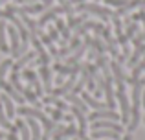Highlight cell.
Here are the masks:
<instances>
[{
    "label": "cell",
    "mask_w": 145,
    "mask_h": 140,
    "mask_svg": "<svg viewBox=\"0 0 145 140\" xmlns=\"http://www.w3.org/2000/svg\"><path fill=\"white\" fill-rule=\"evenodd\" d=\"M116 87H118L116 98H118V103H120V107H121L120 120L123 124H129V120H131V101H129L127 94H125V85H116Z\"/></svg>",
    "instance_id": "cell-1"
},
{
    "label": "cell",
    "mask_w": 145,
    "mask_h": 140,
    "mask_svg": "<svg viewBox=\"0 0 145 140\" xmlns=\"http://www.w3.org/2000/svg\"><path fill=\"white\" fill-rule=\"evenodd\" d=\"M77 11H85V13H94L96 17H99L101 20H108V17H112V13L114 11H110L108 7H101V6H97V4H85V2H81V4H77Z\"/></svg>",
    "instance_id": "cell-2"
},
{
    "label": "cell",
    "mask_w": 145,
    "mask_h": 140,
    "mask_svg": "<svg viewBox=\"0 0 145 140\" xmlns=\"http://www.w3.org/2000/svg\"><path fill=\"white\" fill-rule=\"evenodd\" d=\"M22 78H24L26 81L33 87V92L37 94V98L42 96V85H40V81H39V78H37L35 72L29 70V68H24V70H22Z\"/></svg>",
    "instance_id": "cell-3"
},
{
    "label": "cell",
    "mask_w": 145,
    "mask_h": 140,
    "mask_svg": "<svg viewBox=\"0 0 145 140\" xmlns=\"http://www.w3.org/2000/svg\"><path fill=\"white\" fill-rule=\"evenodd\" d=\"M90 127H92V131L96 129H110V131H116V133H123V126H120V124L112 122V120H96V122H90Z\"/></svg>",
    "instance_id": "cell-4"
},
{
    "label": "cell",
    "mask_w": 145,
    "mask_h": 140,
    "mask_svg": "<svg viewBox=\"0 0 145 140\" xmlns=\"http://www.w3.org/2000/svg\"><path fill=\"white\" fill-rule=\"evenodd\" d=\"M59 13H63V7H61V6H52V7H48V9L42 13V17L37 20V26H39V30H42L44 26H46L48 22L52 20V18H57V15H59Z\"/></svg>",
    "instance_id": "cell-5"
},
{
    "label": "cell",
    "mask_w": 145,
    "mask_h": 140,
    "mask_svg": "<svg viewBox=\"0 0 145 140\" xmlns=\"http://www.w3.org/2000/svg\"><path fill=\"white\" fill-rule=\"evenodd\" d=\"M90 122H96V120H112V122H118L120 120V116H118L116 111H112V109H101V111H94L92 114L88 116Z\"/></svg>",
    "instance_id": "cell-6"
},
{
    "label": "cell",
    "mask_w": 145,
    "mask_h": 140,
    "mask_svg": "<svg viewBox=\"0 0 145 140\" xmlns=\"http://www.w3.org/2000/svg\"><path fill=\"white\" fill-rule=\"evenodd\" d=\"M108 66H110V74H112V79L116 81V85H125V81H127V76L123 74L120 63L114 59V61L108 63Z\"/></svg>",
    "instance_id": "cell-7"
},
{
    "label": "cell",
    "mask_w": 145,
    "mask_h": 140,
    "mask_svg": "<svg viewBox=\"0 0 145 140\" xmlns=\"http://www.w3.org/2000/svg\"><path fill=\"white\" fill-rule=\"evenodd\" d=\"M114 79H105V87H103V94L106 98V107L112 109L116 107V94H114V87H112Z\"/></svg>",
    "instance_id": "cell-8"
},
{
    "label": "cell",
    "mask_w": 145,
    "mask_h": 140,
    "mask_svg": "<svg viewBox=\"0 0 145 140\" xmlns=\"http://www.w3.org/2000/svg\"><path fill=\"white\" fill-rule=\"evenodd\" d=\"M75 78H77V74H72L68 81H64L63 85H59V89H52V96L59 98V96H64V94L72 92V89H74V85H75Z\"/></svg>",
    "instance_id": "cell-9"
},
{
    "label": "cell",
    "mask_w": 145,
    "mask_h": 140,
    "mask_svg": "<svg viewBox=\"0 0 145 140\" xmlns=\"http://www.w3.org/2000/svg\"><path fill=\"white\" fill-rule=\"evenodd\" d=\"M6 33L9 35V41H11L9 52H11V54H15V52L18 50V46H20V35H18L17 28H15L13 24H7V26H6Z\"/></svg>",
    "instance_id": "cell-10"
},
{
    "label": "cell",
    "mask_w": 145,
    "mask_h": 140,
    "mask_svg": "<svg viewBox=\"0 0 145 140\" xmlns=\"http://www.w3.org/2000/svg\"><path fill=\"white\" fill-rule=\"evenodd\" d=\"M94 140H120V133H116V131H110V129H96L92 131V137Z\"/></svg>",
    "instance_id": "cell-11"
},
{
    "label": "cell",
    "mask_w": 145,
    "mask_h": 140,
    "mask_svg": "<svg viewBox=\"0 0 145 140\" xmlns=\"http://www.w3.org/2000/svg\"><path fill=\"white\" fill-rule=\"evenodd\" d=\"M35 57H37V52H26L24 55H20V57L17 59V63H15V65H11V68H13L11 72H18L20 68H24L28 63H31Z\"/></svg>",
    "instance_id": "cell-12"
},
{
    "label": "cell",
    "mask_w": 145,
    "mask_h": 140,
    "mask_svg": "<svg viewBox=\"0 0 145 140\" xmlns=\"http://www.w3.org/2000/svg\"><path fill=\"white\" fill-rule=\"evenodd\" d=\"M101 35H103V39L106 41V50L110 52V55H112V57H118V46H116V41H114V37H112V33H110V30L108 28H105L101 32Z\"/></svg>",
    "instance_id": "cell-13"
},
{
    "label": "cell",
    "mask_w": 145,
    "mask_h": 140,
    "mask_svg": "<svg viewBox=\"0 0 145 140\" xmlns=\"http://www.w3.org/2000/svg\"><path fill=\"white\" fill-rule=\"evenodd\" d=\"M0 89L6 90V94H7V96H9L13 101H17V103H24V96H22L20 92H17V90L13 89V85H11V83L2 81V83H0Z\"/></svg>",
    "instance_id": "cell-14"
},
{
    "label": "cell",
    "mask_w": 145,
    "mask_h": 140,
    "mask_svg": "<svg viewBox=\"0 0 145 140\" xmlns=\"http://www.w3.org/2000/svg\"><path fill=\"white\" fill-rule=\"evenodd\" d=\"M136 7H143V0H129L125 6L118 7V11H114V15H116V17H121V15H127L129 11L136 9Z\"/></svg>",
    "instance_id": "cell-15"
},
{
    "label": "cell",
    "mask_w": 145,
    "mask_h": 140,
    "mask_svg": "<svg viewBox=\"0 0 145 140\" xmlns=\"http://www.w3.org/2000/svg\"><path fill=\"white\" fill-rule=\"evenodd\" d=\"M81 100L85 101L88 107L96 109V111H101V109H108V107H106V103H101L97 98H94L92 94H88V92H83V98H81Z\"/></svg>",
    "instance_id": "cell-16"
},
{
    "label": "cell",
    "mask_w": 145,
    "mask_h": 140,
    "mask_svg": "<svg viewBox=\"0 0 145 140\" xmlns=\"http://www.w3.org/2000/svg\"><path fill=\"white\" fill-rule=\"evenodd\" d=\"M64 98H66V101H70V103H72V107H77L79 111H83V112L86 114V111H88V105H86L85 101H83L81 98L77 96V94L68 92V94H64Z\"/></svg>",
    "instance_id": "cell-17"
},
{
    "label": "cell",
    "mask_w": 145,
    "mask_h": 140,
    "mask_svg": "<svg viewBox=\"0 0 145 140\" xmlns=\"http://www.w3.org/2000/svg\"><path fill=\"white\" fill-rule=\"evenodd\" d=\"M72 116H74V118L77 120V124H79L77 133H86V114L85 112L79 111L77 107H72Z\"/></svg>",
    "instance_id": "cell-18"
},
{
    "label": "cell",
    "mask_w": 145,
    "mask_h": 140,
    "mask_svg": "<svg viewBox=\"0 0 145 140\" xmlns=\"http://www.w3.org/2000/svg\"><path fill=\"white\" fill-rule=\"evenodd\" d=\"M0 101H2V107H4V111H6V116L7 118H13V114L17 112V109L13 107V100H11L7 94H2V96H0Z\"/></svg>",
    "instance_id": "cell-19"
},
{
    "label": "cell",
    "mask_w": 145,
    "mask_h": 140,
    "mask_svg": "<svg viewBox=\"0 0 145 140\" xmlns=\"http://www.w3.org/2000/svg\"><path fill=\"white\" fill-rule=\"evenodd\" d=\"M28 129H29V133H31V140H40L42 138V133H40V126H39V122H37L35 118H28Z\"/></svg>",
    "instance_id": "cell-20"
},
{
    "label": "cell",
    "mask_w": 145,
    "mask_h": 140,
    "mask_svg": "<svg viewBox=\"0 0 145 140\" xmlns=\"http://www.w3.org/2000/svg\"><path fill=\"white\" fill-rule=\"evenodd\" d=\"M39 74H40V78H42V83H44V90H46V92H52V72H50L48 65L40 66Z\"/></svg>",
    "instance_id": "cell-21"
},
{
    "label": "cell",
    "mask_w": 145,
    "mask_h": 140,
    "mask_svg": "<svg viewBox=\"0 0 145 140\" xmlns=\"http://www.w3.org/2000/svg\"><path fill=\"white\" fill-rule=\"evenodd\" d=\"M15 127H17L18 135H20V140H31V133H29V129H28V124H26L22 118L17 120V126Z\"/></svg>",
    "instance_id": "cell-22"
},
{
    "label": "cell",
    "mask_w": 145,
    "mask_h": 140,
    "mask_svg": "<svg viewBox=\"0 0 145 140\" xmlns=\"http://www.w3.org/2000/svg\"><path fill=\"white\" fill-rule=\"evenodd\" d=\"M143 50H145V44H140V46H136V50L132 52V55H129V61H127V65L131 66H134L136 63L140 61V59H142V55H143Z\"/></svg>",
    "instance_id": "cell-23"
},
{
    "label": "cell",
    "mask_w": 145,
    "mask_h": 140,
    "mask_svg": "<svg viewBox=\"0 0 145 140\" xmlns=\"http://www.w3.org/2000/svg\"><path fill=\"white\" fill-rule=\"evenodd\" d=\"M6 26H7V22L6 20H0V52H9V46H7V41H6Z\"/></svg>",
    "instance_id": "cell-24"
},
{
    "label": "cell",
    "mask_w": 145,
    "mask_h": 140,
    "mask_svg": "<svg viewBox=\"0 0 145 140\" xmlns=\"http://www.w3.org/2000/svg\"><path fill=\"white\" fill-rule=\"evenodd\" d=\"M55 30L59 32V35H63V41H64V43L70 39V30H68V26L64 24L61 18H55Z\"/></svg>",
    "instance_id": "cell-25"
},
{
    "label": "cell",
    "mask_w": 145,
    "mask_h": 140,
    "mask_svg": "<svg viewBox=\"0 0 145 140\" xmlns=\"http://www.w3.org/2000/svg\"><path fill=\"white\" fill-rule=\"evenodd\" d=\"M90 48H92V50L96 52L97 55H103V54H105V52H106V46H105V44H103V41L99 39L97 35H96V37H94V39H92V43H90Z\"/></svg>",
    "instance_id": "cell-26"
},
{
    "label": "cell",
    "mask_w": 145,
    "mask_h": 140,
    "mask_svg": "<svg viewBox=\"0 0 145 140\" xmlns=\"http://www.w3.org/2000/svg\"><path fill=\"white\" fill-rule=\"evenodd\" d=\"M22 96H24V100H28L29 103H33L37 109H39V105H40V103H39V100H37V94L33 92L29 87H24V90H22Z\"/></svg>",
    "instance_id": "cell-27"
},
{
    "label": "cell",
    "mask_w": 145,
    "mask_h": 140,
    "mask_svg": "<svg viewBox=\"0 0 145 140\" xmlns=\"http://www.w3.org/2000/svg\"><path fill=\"white\" fill-rule=\"evenodd\" d=\"M42 101H44V103H53L55 109H59V111H68V105L64 103V101H61L59 98H55V96H46Z\"/></svg>",
    "instance_id": "cell-28"
},
{
    "label": "cell",
    "mask_w": 145,
    "mask_h": 140,
    "mask_svg": "<svg viewBox=\"0 0 145 140\" xmlns=\"http://www.w3.org/2000/svg\"><path fill=\"white\" fill-rule=\"evenodd\" d=\"M0 127H4L6 131H11L13 129V124L9 122V118L6 116V111H4V107H2V101H0Z\"/></svg>",
    "instance_id": "cell-29"
},
{
    "label": "cell",
    "mask_w": 145,
    "mask_h": 140,
    "mask_svg": "<svg viewBox=\"0 0 145 140\" xmlns=\"http://www.w3.org/2000/svg\"><path fill=\"white\" fill-rule=\"evenodd\" d=\"M9 83L13 85V89L17 90V92H20V94H22L24 87H22V83H20V74H18V72H11V76H9Z\"/></svg>",
    "instance_id": "cell-30"
},
{
    "label": "cell",
    "mask_w": 145,
    "mask_h": 140,
    "mask_svg": "<svg viewBox=\"0 0 145 140\" xmlns=\"http://www.w3.org/2000/svg\"><path fill=\"white\" fill-rule=\"evenodd\" d=\"M94 26H96V22H92V20H85L83 24H79L77 28H75V37L83 35V33L88 32V30H94Z\"/></svg>",
    "instance_id": "cell-31"
},
{
    "label": "cell",
    "mask_w": 145,
    "mask_h": 140,
    "mask_svg": "<svg viewBox=\"0 0 145 140\" xmlns=\"http://www.w3.org/2000/svg\"><path fill=\"white\" fill-rule=\"evenodd\" d=\"M86 17H88V15H81V17H68V30H75L79 24H83V22L86 20Z\"/></svg>",
    "instance_id": "cell-32"
},
{
    "label": "cell",
    "mask_w": 145,
    "mask_h": 140,
    "mask_svg": "<svg viewBox=\"0 0 145 140\" xmlns=\"http://www.w3.org/2000/svg\"><path fill=\"white\" fill-rule=\"evenodd\" d=\"M11 65H13V59H4L2 63H0V83L2 81H6V74H7V70L11 68Z\"/></svg>",
    "instance_id": "cell-33"
},
{
    "label": "cell",
    "mask_w": 145,
    "mask_h": 140,
    "mask_svg": "<svg viewBox=\"0 0 145 140\" xmlns=\"http://www.w3.org/2000/svg\"><path fill=\"white\" fill-rule=\"evenodd\" d=\"M125 26H127L125 37H127V39H132V37L138 33V22H129V24H125Z\"/></svg>",
    "instance_id": "cell-34"
},
{
    "label": "cell",
    "mask_w": 145,
    "mask_h": 140,
    "mask_svg": "<svg viewBox=\"0 0 145 140\" xmlns=\"http://www.w3.org/2000/svg\"><path fill=\"white\" fill-rule=\"evenodd\" d=\"M61 7H63V11L68 15V17H74V7H72L70 0H61Z\"/></svg>",
    "instance_id": "cell-35"
},
{
    "label": "cell",
    "mask_w": 145,
    "mask_h": 140,
    "mask_svg": "<svg viewBox=\"0 0 145 140\" xmlns=\"http://www.w3.org/2000/svg\"><path fill=\"white\" fill-rule=\"evenodd\" d=\"M48 112L52 114V120L53 122H59V120H63V111H59V109H48Z\"/></svg>",
    "instance_id": "cell-36"
},
{
    "label": "cell",
    "mask_w": 145,
    "mask_h": 140,
    "mask_svg": "<svg viewBox=\"0 0 145 140\" xmlns=\"http://www.w3.org/2000/svg\"><path fill=\"white\" fill-rule=\"evenodd\" d=\"M143 41H145V30H143V32H140V33H136V35L132 37V43H134V46L143 44Z\"/></svg>",
    "instance_id": "cell-37"
},
{
    "label": "cell",
    "mask_w": 145,
    "mask_h": 140,
    "mask_svg": "<svg viewBox=\"0 0 145 140\" xmlns=\"http://www.w3.org/2000/svg\"><path fill=\"white\" fill-rule=\"evenodd\" d=\"M79 44H81V41H79V37H72V41H70V44H68V48H70V50L72 52H75V50H77V48H79Z\"/></svg>",
    "instance_id": "cell-38"
},
{
    "label": "cell",
    "mask_w": 145,
    "mask_h": 140,
    "mask_svg": "<svg viewBox=\"0 0 145 140\" xmlns=\"http://www.w3.org/2000/svg\"><path fill=\"white\" fill-rule=\"evenodd\" d=\"M6 140H18V135H17V127H13L11 131L6 133Z\"/></svg>",
    "instance_id": "cell-39"
},
{
    "label": "cell",
    "mask_w": 145,
    "mask_h": 140,
    "mask_svg": "<svg viewBox=\"0 0 145 140\" xmlns=\"http://www.w3.org/2000/svg\"><path fill=\"white\" fill-rule=\"evenodd\" d=\"M48 37H50L52 41H59V32H57L55 28H50V30H48Z\"/></svg>",
    "instance_id": "cell-40"
},
{
    "label": "cell",
    "mask_w": 145,
    "mask_h": 140,
    "mask_svg": "<svg viewBox=\"0 0 145 140\" xmlns=\"http://www.w3.org/2000/svg\"><path fill=\"white\" fill-rule=\"evenodd\" d=\"M18 4H35V2H39V0H17ZM42 2H46V0H42Z\"/></svg>",
    "instance_id": "cell-41"
},
{
    "label": "cell",
    "mask_w": 145,
    "mask_h": 140,
    "mask_svg": "<svg viewBox=\"0 0 145 140\" xmlns=\"http://www.w3.org/2000/svg\"><path fill=\"white\" fill-rule=\"evenodd\" d=\"M63 120H66V122H74V116H72V114H64Z\"/></svg>",
    "instance_id": "cell-42"
},
{
    "label": "cell",
    "mask_w": 145,
    "mask_h": 140,
    "mask_svg": "<svg viewBox=\"0 0 145 140\" xmlns=\"http://www.w3.org/2000/svg\"><path fill=\"white\" fill-rule=\"evenodd\" d=\"M55 81H57V85H63V76H57Z\"/></svg>",
    "instance_id": "cell-43"
},
{
    "label": "cell",
    "mask_w": 145,
    "mask_h": 140,
    "mask_svg": "<svg viewBox=\"0 0 145 140\" xmlns=\"http://www.w3.org/2000/svg\"><path fill=\"white\" fill-rule=\"evenodd\" d=\"M142 103H143V107H145V89L142 90Z\"/></svg>",
    "instance_id": "cell-44"
},
{
    "label": "cell",
    "mask_w": 145,
    "mask_h": 140,
    "mask_svg": "<svg viewBox=\"0 0 145 140\" xmlns=\"http://www.w3.org/2000/svg\"><path fill=\"white\" fill-rule=\"evenodd\" d=\"M120 140H132V137H131V133H129V135H125V137L120 138Z\"/></svg>",
    "instance_id": "cell-45"
},
{
    "label": "cell",
    "mask_w": 145,
    "mask_h": 140,
    "mask_svg": "<svg viewBox=\"0 0 145 140\" xmlns=\"http://www.w3.org/2000/svg\"><path fill=\"white\" fill-rule=\"evenodd\" d=\"M6 138V133H0V140H4Z\"/></svg>",
    "instance_id": "cell-46"
},
{
    "label": "cell",
    "mask_w": 145,
    "mask_h": 140,
    "mask_svg": "<svg viewBox=\"0 0 145 140\" xmlns=\"http://www.w3.org/2000/svg\"><path fill=\"white\" fill-rule=\"evenodd\" d=\"M4 2H7V0H0V4H4Z\"/></svg>",
    "instance_id": "cell-47"
},
{
    "label": "cell",
    "mask_w": 145,
    "mask_h": 140,
    "mask_svg": "<svg viewBox=\"0 0 145 140\" xmlns=\"http://www.w3.org/2000/svg\"><path fill=\"white\" fill-rule=\"evenodd\" d=\"M143 55H145V50H143Z\"/></svg>",
    "instance_id": "cell-48"
},
{
    "label": "cell",
    "mask_w": 145,
    "mask_h": 140,
    "mask_svg": "<svg viewBox=\"0 0 145 140\" xmlns=\"http://www.w3.org/2000/svg\"><path fill=\"white\" fill-rule=\"evenodd\" d=\"M75 140H77V138H75Z\"/></svg>",
    "instance_id": "cell-49"
}]
</instances>
